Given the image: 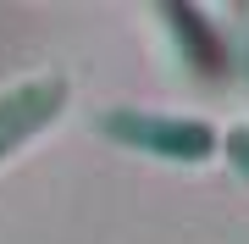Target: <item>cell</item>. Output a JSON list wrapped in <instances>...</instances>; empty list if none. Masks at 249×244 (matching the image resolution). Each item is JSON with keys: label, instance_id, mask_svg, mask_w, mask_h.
<instances>
[{"label": "cell", "instance_id": "2", "mask_svg": "<svg viewBox=\"0 0 249 244\" xmlns=\"http://www.w3.org/2000/svg\"><path fill=\"white\" fill-rule=\"evenodd\" d=\"M61 106H67V83H55V78H34V83L6 89L0 94V161H6L22 139H34Z\"/></svg>", "mask_w": 249, "mask_h": 244}, {"label": "cell", "instance_id": "3", "mask_svg": "<svg viewBox=\"0 0 249 244\" xmlns=\"http://www.w3.org/2000/svg\"><path fill=\"white\" fill-rule=\"evenodd\" d=\"M227 161H232V172L249 178V128H232L227 133Z\"/></svg>", "mask_w": 249, "mask_h": 244}, {"label": "cell", "instance_id": "1", "mask_svg": "<svg viewBox=\"0 0 249 244\" xmlns=\"http://www.w3.org/2000/svg\"><path fill=\"white\" fill-rule=\"evenodd\" d=\"M100 133H111L116 145L166 155V161H205L216 150V133L194 117H150V111H111L100 117Z\"/></svg>", "mask_w": 249, "mask_h": 244}]
</instances>
